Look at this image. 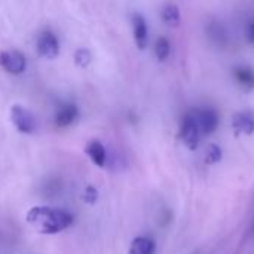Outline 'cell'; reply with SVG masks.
I'll return each instance as SVG.
<instances>
[{
  "label": "cell",
  "mask_w": 254,
  "mask_h": 254,
  "mask_svg": "<svg viewBox=\"0 0 254 254\" xmlns=\"http://www.w3.org/2000/svg\"><path fill=\"white\" fill-rule=\"evenodd\" d=\"M85 199H86L89 204H92V202L97 199V192H95L94 188H88V189H86V196H85Z\"/></svg>",
  "instance_id": "19"
},
{
  "label": "cell",
  "mask_w": 254,
  "mask_h": 254,
  "mask_svg": "<svg viewBox=\"0 0 254 254\" xmlns=\"http://www.w3.org/2000/svg\"><path fill=\"white\" fill-rule=\"evenodd\" d=\"M85 152H86V155L89 156V159H91L97 167H104V165H106L107 153H106V149H104V146H103L101 141H98V140H91V141L86 144Z\"/></svg>",
  "instance_id": "12"
},
{
  "label": "cell",
  "mask_w": 254,
  "mask_h": 254,
  "mask_svg": "<svg viewBox=\"0 0 254 254\" xmlns=\"http://www.w3.org/2000/svg\"><path fill=\"white\" fill-rule=\"evenodd\" d=\"M244 36H246V40L254 46V16L247 19L246 27H244Z\"/></svg>",
  "instance_id": "18"
},
{
  "label": "cell",
  "mask_w": 254,
  "mask_h": 254,
  "mask_svg": "<svg viewBox=\"0 0 254 254\" xmlns=\"http://www.w3.org/2000/svg\"><path fill=\"white\" fill-rule=\"evenodd\" d=\"M193 113H195V118L198 121L202 135H210L217 129L220 118H219V113L213 107H199L193 110Z\"/></svg>",
  "instance_id": "4"
},
{
  "label": "cell",
  "mask_w": 254,
  "mask_h": 254,
  "mask_svg": "<svg viewBox=\"0 0 254 254\" xmlns=\"http://www.w3.org/2000/svg\"><path fill=\"white\" fill-rule=\"evenodd\" d=\"M10 119L15 128L22 134H33L37 128L34 115L22 106H13L10 110Z\"/></svg>",
  "instance_id": "3"
},
{
  "label": "cell",
  "mask_w": 254,
  "mask_h": 254,
  "mask_svg": "<svg viewBox=\"0 0 254 254\" xmlns=\"http://www.w3.org/2000/svg\"><path fill=\"white\" fill-rule=\"evenodd\" d=\"M222 159V149L217 144H210L205 152V162L216 164Z\"/></svg>",
  "instance_id": "17"
},
{
  "label": "cell",
  "mask_w": 254,
  "mask_h": 254,
  "mask_svg": "<svg viewBox=\"0 0 254 254\" xmlns=\"http://www.w3.org/2000/svg\"><path fill=\"white\" fill-rule=\"evenodd\" d=\"M235 82L244 89V91H252L254 89V68L249 65H237L232 70Z\"/></svg>",
  "instance_id": "8"
},
{
  "label": "cell",
  "mask_w": 254,
  "mask_h": 254,
  "mask_svg": "<svg viewBox=\"0 0 254 254\" xmlns=\"http://www.w3.org/2000/svg\"><path fill=\"white\" fill-rule=\"evenodd\" d=\"M161 18L167 25H179L180 24V9L176 4H167L161 10Z\"/></svg>",
  "instance_id": "14"
},
{
  "label": "cell",
  "mask_w": 254,
  "mask_h": 254,
  "mask_svg": "<svg viewBox=\"0 0 254 254\" xmlns=\"http://www.w3.org/2000/svg\"><path fill=\"white\" fill-rule=\"evenodd\" d=\"M74 64L77 65V67H80V68H85V67H88L89 65V63H91V52L88 51V49H85V48H80V49H77L76 52H74Z\"/></svg>",
  "instance_id": "16"
},
{
  "label": "cell",
  "mask_w": 254,
  "mask_h": 254,
  "mask_svg": "<svg viewBox=\"0 0 254 254\" xmlns=\"http://www.w3.org/2000/svg\"><path fill=\"white\" fill-rule=\"evenodd\" d=\"M27 222L37 232L55 235L71 226L73 217L64 210L52 207H33L27 213Z\"/></svg>",
  "instance_id": "1"
},
{
  "label": "cell",
  "mask_w": 254,
  "mask_h": 254,
  "mask_svg": "<svg viewBox=\"0 0 254 254\" xmlns=\"http://www.w3.org/2000/svg\"><path fill=\"white\" fill-rule=\"evenodd\" d=\"M207 34L210 37V40L217 45V46H226L229 42V36H228V30L225 28V25L219 21H211L207 25Z\"/></svg>",
  "instance_id": "11"
},
{
  "label": "cell",
  "mask_w": 254,
  "mask_h": 254,
  "mask_svg": "<svg viewBox=\"0 0 254 254\" xmlns=\"http://www.w3.org/2000/svg\"><path fill=\"white\" fill-rule=\"evenodd\" d=\"M132 33H134V42L138 49H146L149 42V30L146 19L141 13L132 15Z\"/></svg>",
  "instance_id": "7"
},
{
  "label": "cell",
  "mask_w": 254,
  "mask_h": 254,
  "mask_svg": "<svg viewBox=\"0 0 254 254\" xmlns=\"http://www.w3.org/2000/svg\"><path fill=\"white\" fill-rule=\"evenodd\" d=\"M232 127L238 134L250 135L254 132V116L250 112H240L234 116Z\"/></svg>",
  "instance_id": "10"
},
{
  "label": "cell",
  "mask_w": 254,
  "mask_h": 254,
  "mask_svg": "<svg viewBox=\"0 0 254 254\" xmlns=\"http://www.w3.org/2000/svg\"><path fill=\"white\" fill-rule=\"evenodd\" d=\"M77 118V107L71 103L61 106L57 113H55V125L58 128H65L70 127Z\"/></svg>",
  "instance_id": "9"
},
{
  "label": "cell",
  "mask_w": 254,
  "mask_h": 254,
  "mask_svg": "<svg viewBox=\"0 0 254 254\" xmlns=\"http://www.w3.org/2000/svg\"><path fill=\"white\" fill-rule=\"evenodd\" d=\"M201 137H202V132H201V128L198 125L193 110L188 112L183 116L182 125H180V138H182L183 144L186 147H189L190 150H195L199 146Z\"/></svg>",
  "instance_id": "2"
},
{
  "label": "cell",
  "mask_w": 254,
  "mask_h": 254,
  "mask_svg": "<svg viewBox=\"0 0 254 254\" xmlns=\"http://www.w3.org/2000/svg\"><path fill=\"white\" fill-rule=\"evenodd\" d=\"M171 54V43L167 37L161 36L155 42V55L159 61H165Z\"/></svg>",
  "instance_id": "15"
},
{
  "label": "cell",
  "mask_w": 254,
  "mask_h": 254,
  "mask_svg": "<svg viewBox=\"0 0 254 254\" xmlns=\"http://www.w3.org/2000/svg\"><path fill=\"white\" fill-rule=\"evenodd\" d=\"M37 52L40 57L46 60H55L60 54V43L58 39L54 33L51 31H43L37 37Z\"/></svg>",
  "instance_id": "6"
},
{
  "label": "cell",
  "mask_w": 254,
  "mask_h": 254,
  "mask_svg": "<svg viewBox=\"0 0 254 254\" xmlns=\"http://www.w3.org/2000/svg\"><path fill=\"white\" fill-rule=\"evenodd\" d=\"M0 67L10 74H21L27 67L25 57L19 51H4L0 54Z\"/></svg>",
  "instance_id": "5"
},
{
  "label": "cell",
  "mask_w": 254,
  "mask_h": 254,
  "mask_svg": "<svg viewBox=\"0 0 254 254\" xmlns=\"http://www.w3.org/2000/svg\"><path fill=\"white\" fill-rule=\"evenodd\" d=\"M155 250H156V244L152 238L138 237L132 240L128 254H155Z\"/></svg>",
  "instance_id": "13"
},
{
  "label": "cell",
  "mask_w": 254,
  "mask_h": 254,
  "mask_svg": "<svg viewBox=\"0 0 254 254\" xmlns=\"http://www.w3.org/2000/svg\"><path fill=\"white\" fill-rule=\"evenodd\" d=\"M250 232H252V234H254V220H253V223H252V228H250Z\"/></svg>",
  "instance_id": "20"
}]
</instances>
